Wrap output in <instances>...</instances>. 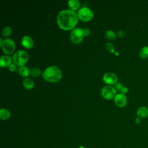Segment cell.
<instances>
[{
  "label": "cell",
  "mask_w": 148,
  "mask_h": 148,
  "mask_svg": "<svg viewBox=\"0 0 148 148\" xmlns=\"http://www.w3.org/2000/svg\"><path fill=\"white\" fill-rule=\"evenodd\" d=\"M78 21L77 14L73 10L66 9L60 11L57 17L58 25L62 29H73Z\"/></svg>",
  "instance_id": "obj_1"
},
{
  "label": "cell",
  "mask_w": 148,
  "mask_h": 148,
  "mask_svg": "<svg viewBox=\"0 0 148 148\" xmlns=\"http://www.w3.org/2000/svg\"><path fill=\"white\" fill-rule=\"evenodd\" d=\"M42 76L44 80L48 82L56 83L61 79L62 72L58 67L54 65L50 66L44 70Z\"/></svg>",
  "instance_id": "obj_2"
},
{
  "label": "cell",
  "mask_w": 148,
  "mask_h": 148,
  "mask_svg": "<svg viewBox=\"0 0 148 148\" xmlns=\"http://www.w3.org/2000/svg\"><path fill=\"white\" fill-rule=\"evenodd\" d=\"M29 60L28 53L24 50H20L16 51L13 56V61L14 64L18 66H23Z\"/></svg>",
  "instance_id": "obj_3"
},
{
  "label": "cell",
  "mask_w": 148,
  "mask_h": 148,
  "mask_svg": "<svg viewBox=\"0 0 148 148\" xmlns=\"http://www.w3.org/2000/svg\"><path fill=\"white\" fill-rule=\"evenodd\" d=\"M77 17L83 21H88L91 20L94 17V13L91 9L87 7L80 8L77 12Z\"/></svg>",
  "instance_id": "obj_4"
},
{
  "label": "cell",
  "mask_w": 148,
  "mask_h": 148,
  "mask_svg": "<svg viewBox=\"0 0 148 148\" xmlns=\"http://www.w3.org/2000/svg\"><path fill=\"white\" fill-rule=\"evenodd\" d=\"M102 97L108 100L112 99L115 98L116 94V90L114 87L111 86H104L101 92Z\"/></svg>",
  "instance_id": "obj_5"
},
{
  "label": "cell",
  "mask_w": 148,
  "mask_h": 148,
  "mask_svg": "<svg viewBox=\"0 0 148 148\" xmlns=\"http://www.w3.org/2000/svg\"><path fill=\"white\" fill-rule=\"evenodd\" d=\"M2 49L3 51L6 54H12L16 48L14 42L11 39H6L3 40L2 44Z\"/></svg>",
  "instance_id": "obj_6"
},
{
  "label": "cell",
  "mask_w": 148,
  "mask_h": 148,
  "mask_svg": "<svg viewBox=\"0 0 148 148\" xmlns=\"http://www.w3.org/2000/svg\"><path fill=\"white\" fill-rule=\"evenodd\" d=\"M84 35L83 29L81 28H75L71 32L70 37L72 42L74 43H80L83 39Z\"/></svg>",
  "instance_id": "obj_7"
},
{
  "label": "cell",
  "mask_w": 148,
  "mask_h": 148,
  "mask_svg": "<svg viewBox=\"0 0 148 148\" xmlns=\"http://www.w3.org/2000/svg\"><path fill=\"white\" fill-rule=\"evenodd\" d=\"M117 76L116 75V74L111 72L106 73L103 76V82L108 84L112 85L115 84L117 82Z\"/></svg>",
  "instance_id": "obj_8"
},
{
  "label": "cell",
  "mask_w": 148,
  "mask_h": 148,
  "mask_svg": "<svg viewBox=\"0 0 148 148\" xmlns=\"http://www.w3.org/2000/svg\"><path fill=\"white\" fill-rule=\"evenodd\" d=\"M114 99L115 104L119 108H123L127 104V97L124 94L121 93L118 94L116 95Z\"/></svg>",
  "instance_id": "obj_9"
},
{
  "label": "cell",
  "mask_w": 148,
  "mask_h": 148,
  "mask_svg": "<svg viewBox=\"0 0 148 148\" xmlns=\"http://www.w3.org/2000/svg\"><path fill=\"white\" fill-rule=\"evenodd\" d=\"M21 45L25 49H30L34 45V40L29 35H25L23 36L21 40Z\"/></svg>",
  "instance_id": "obj_10"
},
{
  "label": "cell",
  "mask_w": 148,
  "mask_h": 148,
  "mask_svg": "<svg viewBox=\"0 0 148 148\" xmlns=\"http://www.w3.org/2000/svg\"><path fill=\"white\" fill-rule=\"evenodd\" d=\"M12 58L9 56H2L0 58V66L2 68L9 66L12 64Z\"/></svg>",
  "instance_id": "obj_11"
},
{
  "label": "cell",
  "mask_w": 148,
  "mask_h": 148,
  "mask_svg": "<svg viewBox=\"0 0 148 148\" xmlns=\"http://www.w3.org/2000/svg\"><path fill=\"white\" fill-rule=\"evenodd\" d=\"M136 114L140 119L145 118L148 116V108L146 106H140L136 111Z\"/></svg>",
  "instance_id": "obj_12"
},
{
  "label": "cell",
  "mask_w": 148,
  "mask_h": 148,
  "mask_svg": "<svg viewBox=\"0 0 148 148\" xmlns=\"http://www.w3.org/2000/svg\"><path fill=\"white\" fill-rule=\"evenodd\" d=\"M23 85L25 89L31 90L34 87V82L31 79L26 77L23 81Z\"/></svg>",
  "instance_id": "obj_13"
},
{
  "label": "cell",
  "mask_w": 148,
  "mask_h": 148,
  "mask_svg": "<svg viewBox=\"0 0 148 148\" xmlns=\"http://www.w3.org/2000/svg\"><path fill=\"white\" fill-rule=\"evenodd\" d=\"M68 5L69 9H71V10L74 11L79 8L80 3L78 0H69L68 2Z\"/></svg>",
  "instance_id": "obj_14"
},
{
  "label": "cell",
  "mask_w": 148,
  "mask_h": 148,
  "mask_svg": "<svg viewBox=\"0 0 148 148\" xmlns=\"http://www.w3.org/2000/svg\"><path fill=\"white\" fill-rule=\"evenodd\" d=\"M10 112L9 110L5 108H2L0 110V119L2 120H6L10 118Z\"/></svg>",
  "instance_id": "obj_15"
},
{
  "label": "cell",
  "mask_w": 148,
  "mask_h": 148,
  "mask_svg": "<svg viewBox=\"0 0 148 148\" xmlns=\"http://www.w3.org/2000/svg\"><path fill=\"white\" fill-rule=\"evenodd\" d=\"M139 56L142 59L148 58V46H144L140 49L139 52Z\"/></svg>",
  "instance_id": "obj_16"
},
{
  "label": "cell",
  "mask_w": 148,
  "mask_h": 148,
  "mask_svg": "<svg viewBox=\"0 0 148 148\" xmlns=\"http://www.w3.org/2000/svg\"><path fill=\"white\" fill-rule=\"evenodd\" d=\"M18 73L22 77H27L29 75V69L25 66H21L18 70Z\"/></svg>",
  "instance_id": "obj_17"
},
{
  "label": "cell",
  "mask_w": 148,
  "mask_h": 148,
  "mask_svg": "<svg viewBox=\"0 0 148 148\" xmlns=\"http://www.w3.org/2000/svg\"><path fill=\"white\" fill-rule=\"evenodd\" d=\"M105 36L109 40H114L116 38L117 34L112 30H107L105 32Z\"/></svg>",
  "instance_id": "obj_18"
},
{
  "label": "cell",
  "mask_w": 148,
  "mask_h": 148,
  "mask_svg": "<svg viewBox=\"0 0 148 148\" xmlns=\"http://www.w3.org/2000/svg\"><path fill=\"white\" fill-rule=\"evenodd\" d=\"M41 74V71L38 68H32L29 69V75L33 77H38Z\"/></svg>",
  "instance_id": "obj_19"
},
{
  "label": "cell",
  "mask_w": 148,
  "mask_h": 148,
  "mask_svg": "<svg viewBox=\"0 0 148 148\" xmlns=\"http://www.w3.org/2000/svg\"><path fill=\"white\" fill-rule=\"evenodd\" d=\"M12 28L9 26L5 27L2 30V35L3 37H8L12 34Z\"/></svg>",
  "instance_id": "obj_20"
},
{
  "label": "cell",
  "mask_w": 148,
  "mask_h": 148,
  "mask_svg": "<svg viewBox=\"0 0 148 148\" xmlns=\"http://www.w3.org/2000/svg\"><path fill=\"white\" fill-rule=\"evenodd\" d=\"M106 49L110 53H114V48L113 45L110 42H107L105 43Z\"/></svg>",
  "instance_id": "obj_21"
},
{
  "label": "cell",
  "mask_w": 148,
  "mask_h": 148,
  "mask_svg": "<svg viewBox=\"0 0 148 148\" xmlns=\"http://www.w3.org/2000/svg\"><path fill=\"white\" fill-rule=\"evenodd\" d=\"M114 88L116 90V91H121V89L123 88V85L120 82H117L114 84Z\"/></svg>",
  "instance_id": "obj_22"
},
{
  "label": "cell",
  "mask_w": 148,
  "mask_h": 148,
  "mask_svg": "<svg viewBox=\"0 0 148 148\" xmlns=\"http://www.w3.org/2000/svg\"><path fill=\"white\" fill-rule=\"evenodd\" d=\"M83 35L84 36H88L90 34V30L88 28H84L83 29Z\"/></svg>",
  "instance_id": "obj_23"
},
{
  "label": "cell",
  "mask_w": 148,
  "mask_h": 148,
  "mask_svg": "<svg viewBox=\"0 0 148 148\" xmlns=\"http://www.w3.org/2000/svg\"><path fill=\"white\" fill-rule=\"evenodd\" d=\"M125 35V32L123 30H119L117 32V36L119 38H122Z\"/></svg>",
  "instance_id": "obj_24"
},
{
  "label": "cell",
  "mask_w": 148,
  "mask_h": 148,
  "mask_svg": "<svg viewBox=\"0 0 148 148\" xmlns=\"http://www.w3.org/2000/svg\"><path fill=\"white\" fill-rule=\"evenodd\" d=\"M9 71H10L11 72H14L17 69V67L16 66V64H12L9 66Z\"/></svg>",
  "instance_id": "obj_25"
},
{
  "label": "cell",
  "mask_w": 148,
  "mask_h": 148,
  "mask_svg": "<svg viewBox=\"0 0 148 148\" xmlns=\"http://www.w3.org/2000/svg\"><path fill=\"white\" fill-rule=\"evenodd\" d=\"M121 94H127V92H128V88H127V87H123V88L121 89Z\"/></svg>",
  "instance_id": "obj_26"
},
{
  "label": "cell",
  "mask_w": 148,
  "mask_h": 148,
  "mask_svg": "<svg viewBox=\"0 0 148 148\" xmlns=\"http://www.w3.org/2000/svg\"><path fill=\"white\" fill-rule=\"evenodd\" d=\"M135 122H136V123H138V124L140 123L141 122V119H140V117H137L135 119Z\"/></svg>",
  "instance_id": "obj_27"
},
{
  "label": "cell",
  "mask_w": 148,
  "mask_h": 148,
  "mask_svg": "<svg viewBox=\"0 0 148 148\" xmlns=\"http://www.w3.org/2000/svg\"><path fill=\"white\" fill-rule=\"evenodd\" d=\"M115 54H116V55H118V54H119V53L116 52V53H115Z\"/></svg>",
  "instance_id": "obj_28"
},
{
  "label": "cell",
  "mask_w": 148,
  "mask_h": 148,
  "mask_svg": "<svg viewBox=\"0 0 148 148\" xmlns=\"http://www.w3.org/2000/svg\"><path fill=\"white\" fill-rule=\"evenodd\" d=\"M79 148H84V147H82V146H81V147H80Z\"/></svg>",
  "instance_id": "obj_29"
}]
</instances>
